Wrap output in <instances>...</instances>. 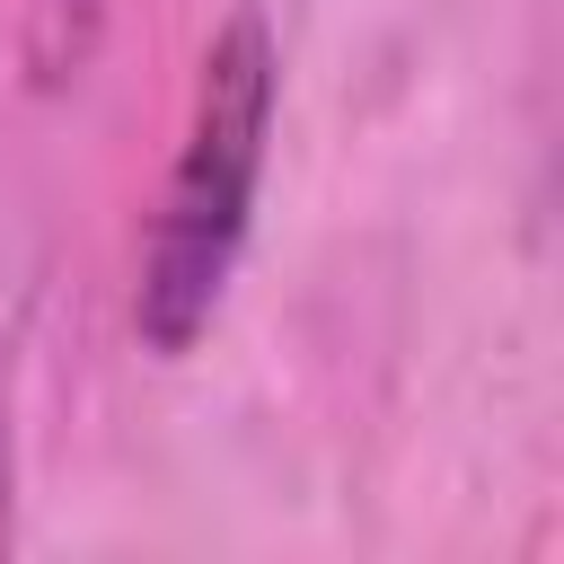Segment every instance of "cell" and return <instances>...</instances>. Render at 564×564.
I'll use <instances>...</instances> for the list:
<instances>
[{
  "instance_id": "obj_1",
  "label": "cell",
  "mask_w": 564,
  "mask_h": 564,
  "mask_svg": "<svg viewBox=\"0 0 564 564\" xmlns=\"http://www.w3.org/2000/svg\"><path fill=\"white\" fill-rule=\"evenodd\" d=\"M273 97H282V53L264 35L256 9H238L194 79V115L176 141V167L159 185V220L141 247V291H132V326L150 352H185L247 247L256 220V185H264V141H273Z\"/></svg>"
}]
</instances>
